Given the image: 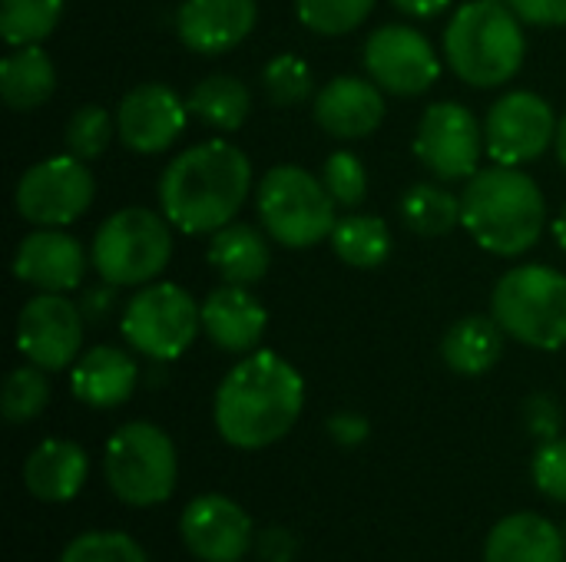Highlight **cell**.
I'll use <instances>...</instances> for the list:
<instances>
[{"label": "cell", "mask_w": 566, "mask_h": 562, "mask_svg": "<svg viewBox=\"0 0 566 562\" xmlns=\"http://www.w3.org/2000/svg\"><path fill=\"white\" fill-rule=\"evenodd\" d=\"M302 407V374L275 351H252L222 378L212 401V421L229 447L265 450L298 424Z\"/></svg>", "instance_id": "cell-1"}, {"label": "cell", "mask_w": 566, "mask_h": 562, "mask_svg": "<svg viewBox=\"0 0 566 562\" xmlns=\"http://www.w3.org/2000/svg\"><path fill=\"white\" fill-rule=\"evenodd\" d=\"M249 189V156L226 139H209L179 152L159 176L156 192L172 229L186 235H212L239 215Z\"/></svg>", "instance_id": "cell-2"}, {"label": "cell", "mask_w": 566, "mask_h": 562, "mask_svg": "<svg viewBox=\"0 0 566 562\" xmlns=\"http://www.w3.org/2000/svg\"><path fill=\"white\" fill-rule=\"evenodd\" d=\"M547 222V202L521 166L478 169L461 192V225L491 255L514 258L537 245Z\"/></svg>", "instance_id": "cell-3"}, {"label": "cell", "mask_w": 566, "mask_h": 562, "mask_svg": "<svg viewBox=\"0 0 566 562\" xmlns=\"http://www.w3.org/2000/svg\"><path fill=\"white\" fill-rule=\"evenodd\" d=\"M444 56L461 83L478 89L504 86L527 56L524 20L504 0H471L444 30Z\"/></svg>", "instance_id": "cell-4"}, {"label": "cell", "mask_w": 566, "mask_h": 562, "mask_svg": "<svg viewBox=\"0 0 566 562\" xmlns=\"http://www.w3.org/2000/svg\"><path fill=\"white\" fill-rule=\"evenodd\" d=\"M103 477L113 497L126 507L146 510L166 503L179 480V457L172 437L149 421L123 424L106 441Z\"/></svg>", "instance_id": "cell-5"}, {"label": "cell", "mask_w": 566, "mask_h": 562, "mask_svg": "<svg viewBox=\"0 0 566 562\" xmlns=\"http://www.w3.org/2000/svg\"><path fill=\"white\" fill-rule=\"evenodd\" d=\"M169 219L133 205L113 212L93 235L90 262L106 285L116 288H143L163 275L172 258V232Z\"/></svg>", "instance_id": "cell-6"}, {"label": "cell", "mask_w": 566, "mask_h": 562, "mask_svg": "<svg viewBox=\"0 0 566 562\" xmlns=\"http://www.w3.org/2000/svg\"><path fill=\"white\" fill-rule=\"evenodd\" d=\"M491 315L507 338L537 348H566V275L551 265L511 268L491 295Z\"/></svg>", "instance_id": "cell-7"}, {"label": "cell", "mask_w": 566, "mask_h": 562, "mask_svg": "<svg viewBox=\"0 0 566 562\" xmlns=\"http://www.w3.org/2000/svg\"><path fill=\"white\" fill-rule=\"evenodd\" d=\"M259 219L265 235L285 248H312L332 235L338 202L318 176L302 166H275L255 189Z\"/></svg>", "instance_id": "cell-8"}, {"label": "cell", "mask_w": 566, "mask_h": 562, "mask_svg": "<svg viewBox=\"0 0 566 562\" xmlns=\"http://www.w3.org/2000/svg\"><path fill=\"white\" fill-rule=\"evenodd\" d=\"M119 331L136 354L166 364L192 348L202 331V311L186 288L172 282H149L129 298Z\"/></svg>", "instance_id": "cell-9"}, {"label": "cell", "mask_w": 566, "mask_h": 562, "mask_svg": "<svg viewBox=\"0 0 566 562\" xmlns=\"http://www.w3.org/2000/svg\"><path fill=\"white\" fill-rule=\"evenodd\" d=\"M96 195L93 172L76 156H53L30 166L13 192V205L20 219L36 229H63L76 222Z\"/></svg>", "instance_id": "cell-10"}, {"label": "cell", "mask_w": 566, "mask_h": 562, "mask_svg": "<svg viewBox=\"0 0 566 562\" xmlns=\"http://www.w3.org/2000/svg\"><path fill=\"white\" fill-rule=\"evenodd\" d=\"M557 113L554 106L531 93L514 89L504 93L484 119V146L494 162L501 166H524L541 159L551 142L557 139Z\"/></svg>", "instance_id": "cell-11"}, {"label": "cell", "mask_w": 566, "mask_h": 562, "mask_svg": "<svg viewBox=\"0 0 566 562\" xmlns=\"http://www.w3.org/2000/svg\"><path fill=\"white\" fill-rule=\"evenodd\" d=\"M484 126L461 103H434L424 109L415 136V156L441 182H468L484 152Z\"/></svg>", "instance_id": "cell-12"}, {"label": "cell", "mask_w": 566, "mask_h": 562, "mask_svg": "<svg viewBox=\"0 0 566 562\" xmlns=\"http://www.w3.org/2000/svg\"><path fill=\"white\" fill-rule=\"evenodd\" d=\"M83 308L56 291L33 295L17 318V351L43 368L63 371L80 358L83 344Z\"/></svg>", "instance_id": "cell-13"}, {"label": "cell", "mask_w": 566, "mask_h": 562, "mask_svg": "<svg viewBox=\"0 0 566 562\" xmlns=\"http://www.w3.org/2000/svg\"><path fill=\"white\" fill-rule=\"evenodd\" d=\"M365 70L385 93L421 96L438 83L441 60L421 30L405 23H388L368 36Z\"/></svg>", "instance_id": "cell-14"}, {"label": "cell", "mask_w": 566, "mask_h": 562, "mask_svg": "<svg viewBox=\"0 0 566 562\" xmlns=\"http://www.w3.org/2000/svg\"><path fill=\"white\" fill-rule=\"evenodd\" d=\"M186 550L202 562H239L255 543L252 517L222 494H202L186 503L179 517Z\"/></svg>", "instance_id": "cell-15"}, {"label": "cell", "mask_w": 566, "mask_h": 562, "mask_svg": "<svg viewBox=\"0 0 566 562\" xmlns=\"http://www.w3.org/2000/svg\"><path fill=\"white\" fill-rule=\"evenodd\" d=\"M189 103L166 83H139L116 106V136L126 149L156 156L166 152L186 129Z\"/></svg>", "instance_id": "cell-16"}, {"label": "cell", "mask_w": 566, "mask_h": 562, "mask_svg": "<svg viewBox=\"0 0 566 562\" xmlns=\"http://www.w3.org/2000/svg\"><path fill=\"white\" fill-rule=\"evenodd\" d=\"M13 275L36 291L66 295L80 288L86 275V252L73 235L60 229H36L20 238L13 252Z\"/></svg>", "instance_id": "cell-17"}, {"label": "cell", "mask_w": 566, "mask_h": 562, "mask_svg": "<svg viewBox=\"0 0 566 562\" xmlns=\"http://www.w3.org/2000/svg\"><path fill=\"white\" fill-rule=\"evenodd\" d=\"M259 20L255 0H182L176 10L179 40L199 56L235 50Z\"/></svg>", "instance_id": "cell-18"}, {"label": "cell", "mask_w": 566, "mask_h": 562, "mask_svg": "<svg viewBox=\"0 0 566 562\" xmlns=\"http://www.w3.org/2000/svg\"><path fill=\"white\" fill-rule=\"evenodd\" d=\"M381 119H385V96L375 79L335 76L315 96V123L342 142L371 136L381 126Z\"/></svg>", "instance_id": "cell-19"}, {"label": "cell", "mask_w": 566, "mask_h": 562, "mask_svg": "<svg viewBox=\"0 0 566 562\" xmlns=\"http://www.w3.org/2000/svg\"><path fill=\"white\" fill-rule=\"evenodd\" d=\"M206 338L226 354H252L269 328L265 305L245 285H222L199 305Z\"/></svg>", "instance_id": "cell-20"}, {"label": "cell", "mask_w": 566, "mask_h": 562, "mask_svg": "<svg viewBox=\"0 0 566 562\" xmlns=\"http://www.w3.org/2000/svg\"><path fill=\"white\" fill-rule=\"evenodd\" d=\"M139 384V368L129 351L113 344L90 348L70 371V391L80 404L109 411L133 397Z\"/></svg>", "instance_id": "cell-21"}, {"label": "cell", "mask_w": 566, "mask_h": 562, "mask_svg": "<svg viewBox=\"0 0 566 562\" xmlns=\"http://www.w3.org/2000/svg\"><path fill=\"white\" fill-rule=\"evenodd\" d=\"M86 474V450L63 437L36 444L23 460V487L40 503H70L83 490Z\"/></svg>", "instance_id": "cell-22"}, {"label": "cell", "mask_w": 566, "mask_h": 562, "mask_svg": "<svg viewBox=\"0 0 566 562\" xmlns=\"http://www.w3.org/2000/svg\"><path fill=\"white\" fill-rule=\"evenodd\" d=\"M484 562H566L564 530L541 513H511L491 527Z\"/></svg>", "instance_id": "cell-23"}, {"label": "cell", "mask_w": 566, "mask_h": 562, "mask_svg": "<svg viewBox=\"0 0 566 562\" xmlns=\"http://www.w3.org/2000/svg\"><path fill=\"white\" fill-rule=\"evenodd\" d=\"M504 338H507V331L497 325L494 315H468L448 328V335L441 341V358L454 374L481 378L501 361Z\"/></svg>", "instance_id": "cell-24"}, {"label": "cell", "mask_w": 566, "mask_h": 562, "mask_svg": "<svg viewBox=\"0 0 566 562\" xmlns=\"http://www.w3.org/2000/svg\"><path fill=\"white\" fill-rule=\"evenodd\" d=\"M56 89V66L40 43L13 46L0 63V96L10 109L30 113Z\"/></svg>", "instance_id": "cell-25"}, {"label": "cell", "mask_w": 566, "mask_h": 562, "mask_svg": "<svg viewBox=\"0 0 566 562\" xmlns=\"http://www.w3.org/2000/svg\"><path fill=\"white\" fill-rule=\"evenodd\" d=\"M209 262L229 285H255L269 272V242L255 225L229 222L219 232H212L209 242Z\"/></svg>", "instance_id": "cell-26"}, {"label": "cell", "mask_w": 566, "mask_h": 562, "mask_svg": "<svg viewBox=\"0 0 566 562\" xmlns=\"http://www.w3.org/2000/svg\"><path fill=\"white\" fill-rule=\"evenodd\" d=\"M189 113L196 119H202L212 129L232 132L249 119L252 109V93L239 76L229 73H212L206 79H199L189 93Z\"/></svg>", "instance_id": "cell-27"}, {"label": "cell", "mask_w": 566, "mask_h": 562, "mask_svg": "<svg viewBox=\"0 0 566 562\" xmlns=\"http://www.w3.org/2000/svg\"><path fill=\"white\" fill-rule=\"evenodd\" d=\"M335 255L352 268H378L391 255V229L378 215H345L328 235Z\"/></svg>", "instance_id": "cell-28"}, {"label": "cell", "mask_w": 566, "mask_h": 562, "mask_svg": "<svg viewBox=\"0 0 566 562\" xmlns=\"http://www.w3.org/2000/svg\"><path fill=\"white\" fill-rule=\"evenodd\" d=\"M401 222L424 238H441L454 225H461V199L438 185V182H418L401 195Z\"/></svg>", "instance_id": "cell-29"}, {"label": "cell", "mask_w": 566, "mask_h": 562, "mask_svg": "<svg viewBox=\"0 0 566 562\" xmlns=\"http://www.w3.org/2000/svg\"><path fill=\"white\" fill-rule=\"evenodd\" d=\"M63 17V0H0V36L7 46L46 40Z\"/></svg>", "instance_id": "cell-30"}, {"label": "cell", "mask_w": 566, "mask_h": 562, "mask_svg": "<svg viewBox=\"0 0 566 562\" xmlns=\"http://www.w3.org/2000/svg\"><path fill=\"white\" fill-rule=\"evenodd\" d=\"M46 404H50V381H46L43 368L23 364L7 378V384H3V417L10 424H30L33 417L43 414Z\"/></svg>", "instance_id": "cell-31"}, {"label": "cell", "mask_w": 566, "mask_h": 562, "mask_svg": "<svg viewBox=\"0 0 566 562\" xmlns=\"http://www.w3.org/2000/svg\"><path fill=\"white\" fill-rule=\"evenodd\" d=\"M60 562H149V556L129 533L90 530L63 547Z\"/></svg>", "instance_id": "cell-32"}, {"label": "cell", "mask_w": 566, "mask_h": 562, "mask_svg": "<svg viewBox=\"0 0 566 562\" xmlns=\"http://www.w3.org/2000/svg\"><path fill=\"white\" fill-rule=\"evenodd\" d=\"M371 7L375 0H295L298 20L322 36H342L358 30L368 20Z\"/></svg>", "instance_id": "cell-33"}, {"label": "cell", "mask_w": 566, "mask_h": 562, "mask_svg": "<svg viewBox=\"0 0 566 562\" xmlns=\"http://www.w3.org/2000/svg\"><path fill=\"white\" fill-rule=\"evenodd\" d=\"M262 86L269 93V99L275 106H298L312 96L315 79L305 60L292 56V53H279L275 60L265 63L262 70Z\"/></svg>", "instance_id": "cell-34"}, {"label": "cell", "mask_w": 566, "mask_h": 562, "mask_svg": "<svg viewBox=\"0 0 566 562\" xmlns=\"http://www.w3.org/2000/svg\"><path fill=\"white\" fill-rule=\"evenodd\" d=\"M113 139V119L103 106L90 103V106H80L70 119H66V132H63V142H66V152L90 162L96 156L106 152Z\"/></svg>", "instance_id": "cell-35"}, {"label": "cell", "mask_w": 566, "mask_h": 562, "mask_svg": "<svg viewBox=\"0 0 566 562\" xmlns=\"http://www.w3.org/2000/svg\"><path fill=\"white\" fill-rule=\"evenodd\" d=\"M322 182L332 192V199L345 209H358L368 195V172L365 162L355 152H332L325 169H322Z\"/></svg>", "instance_id": "cell-36"}, {"label": "cell", "mask_w": 566, "mask_h": 562, "mask_svg": "<svg viewBox=\"0 0 566 562\" xmlns=\"http://www.w3.org/2000/svg\"><path fill=\"white\" fill-rule=\"evenodd\" d=\"M531 477L534 487L554 500V503H566V437H554L544 441L531 460Z\"/></svg>", "instance_id": "cell-37"}, {"label": "cell", "mask_w": 566, "mask_h": 562, "mask_svg": "<svg viewBox=\"0 0 566 562\" xmlns=\"http://www.w3.org/2000/svg\"><path fill=\"white\" fill-rule=\"evenodd\" d=\"M531 26H564L566 0H504Z\"/></svg>", "instance_id": "cell-38"}, {"label": "cell", "mask_w": 566, "mask_h": 562, "mask_svg": "<svg viewBox=\"0 0 566 562\" xmlns=\"http://www.w3.org/2000/svg\"><path fill=\"white\" fill-rule=\"evenodd\" d=\"M328 434H332V441L338 447H358V444L368 441L371 424L361 414H355V411H338V414L328 417Z\"/></svg>", "instance_id": "cell-39"}, {"label": "cell", "mask_w": 566, "mask_h": 562, "mask_svg": "<svg viewBox=\"0 0 566 562\" xmlns=\"http://www.w3.org/2000/svg\"><path fill=\"white\" fill-rule=\"evenodd\" d=\"M527 424L537 437L554 441L560 431V407L551 397H531L527 401Z\"/></svg>", "instance_id": "cell-40"}, {"label": "cell", "mask_w": 566, "mask_h": 562, "mask_svg": "<svg viewBox=\"0 0 566 562\" xmlns=\"http://www.w3.org/2000/svg\"><path fill=\"white\" fill-rule=\"evenodd\" d=\"M113 305H116V285L93 288V291H86V295H83V301H80V308H83V318H86V321H99V318H106V315L113 311Z\"/></svg>", "instance_id": "cell-41"}, {"label": "cell", "mask_w": 566, "mask_h": 562, "mask_svg": "<svg viewBox=\"0 0 566 562\" xmlns=\"http://www.w3.org/2000/svg\"><path fill=\"white\" fill-rule=\"evenodd\" d=\"M408 17H438L451 0H391Z\"/></svg>", "instance_id": "cell-42"}, {"label": "cell", "mask_w": 566, "mask_h": 562, "mask_svg": "<svg viewBox=\"0 0 566 562\" xmlns=\"http://www.w3.org/2000/svg\"><path fill=\"white\" fill-rule=\"evenodd\" d=\"M554 146H557V159L564 162V169H566V113L560 116V126H557V139H554Z\"/></svg>", "instance_id": "cell-43"}, {"label": "cell", "mask_w": 566, "mask_h": 562, "mask_svg": "<svg viewBox=\"0 0 566 562\" xmlns=\"http://www.w3.org/2000/svg\"><path fill=\"white\" fill-rule=\"evenodd\" d=\"M554 238H557V245L566 252V205L560 209V215H557V222H554Z\"/></svg>", "instance_id": "cell-44"}, {"label": "cell", "mask_w": 566, "mask_h": 562, "mask_svg": "<svg viewBox=\"0 0 566 562\" xmlns=\"http://www.w3.org/2000/svg\"><path fill=\"white\" fill-rule=\"evenodd\" d=\"M560 530H564V543H566V523H564V527H560Z\"/></svg>", "instance_id": "cell-45"}]
</instances>
